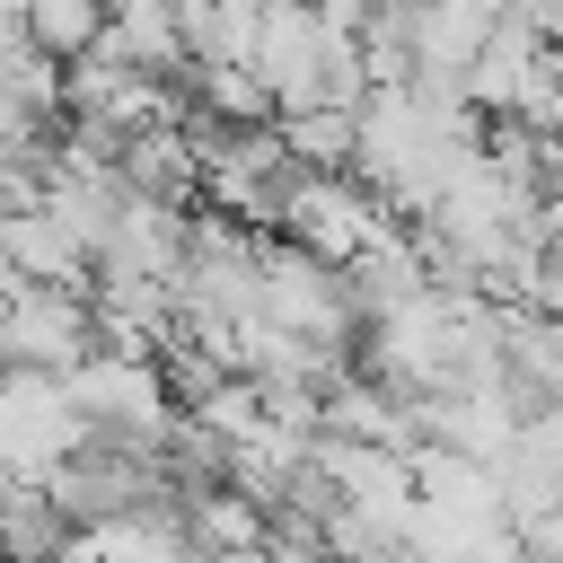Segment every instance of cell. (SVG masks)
Wrapping results in <instances>:
<instances>
[{
	"mask_svg": "<svg viewBox=\"0 0 563 563\" xmlns=\"http://www.w3.org/2000/svg\"><path fill=\"white\" fill-rule=\"evenodd\" d=\"M26 202H44V185H35L26 167H9V158H0V220H9V211H26Z\"/></svg>",
	"mask_w": 563,
	"mask_h": 563,
	"instance_id": "cell-8",
	"label": "cell"
},
{
	"mask_svg": "<svg viewBox=\"0 0 563 563\" xmlns=\"http://www.w3.org/2000/svg\"><path fill=\"white\" fill-rule=\"evenodd\" d=\"M97 352V308L88 290H53V282H18L0 299V369H53L70 378Z\"/></svg>",
	"mask_w": 563,
	"mask_h": 563,
	"instance_id": "cell-2",
	"label": "cell"
},
{
	"mask_svg": "<svg viewBox=\"0 0 563 563\" xmlns=\"http://www.w3.org/2000/svg\"><path fill=\"white\" fill-rule=\"evenodd\" d=\"M26 35H35L53 62H79V53L106 35V0H26Z\"/></svg>",
	"mask_w": 563,
	"mask_h": 563,
	"instance_id": "cell-7",
	"label": "cell"
},
{
	"mask_svg": "<svg viewBox=\"0 0 563 563\" xmlns=\"http://www.w3.org/2000/svg\"><path fill=\"white\" fill-rule=\"evenodd\" d=\"M0 273H9V282L88 290V246H79L44 202H26V211H9V220H0Z\"/></svg>",
	"mask_w": 563,
	"mask_h": 563,
	"instance_id": "cell-3",
	"label": "cell"
},
{
	"mask_svg": "<svg viewBox=\"0 0 563 563\" xmlns=\"http://www.w3.org/2000/svg\"><path fill=\"white\" fill-rule=\"evenodd\" d=\"M9 290H18V282H9V273H0V299H9Z\"/></svg>",
	"mask_w": 563,
	"mask_h": 563,
	"instance_id": "cell-9",
	"label": "cell"
},
{
	"mask_svg": "<svg viewBox=\"0 0 563 563\" xmlns=\"http://www.w3.org/2000/svg\"><path fill=\"white\" fill-rule=\"evenodd\" d=\"M396 229V211L343 167V176H325V167H299L290 185H282V238L290 246H308L317 264H352L361 246H378Z\"/></svg>",
	"mask_w": 563,
	"mask_h": 563,
	"instance_id": "cell-1",
	"label": "cell"
},
{
	"mask_svg": "<svg viewBox=\"0 0 563 563\" xmlns=\"http://www.w3.org/2000/svg\"><path fill=\"white\" fill-rule=\"evenodd\" d=\"M62 545H70V519H62V501H53L35 475L0 484V554H9V563H53Z\"/></svg>",
	"mask_w": 563,
	"mask_h": 563,
	"instance_id": "cell-5",
	"label": "cell"
},
{
	"mask_svg": "<svg viewBox=\"0 0 563 563\" xmlns=\"http://www.w3.org/2000/svg\"><path fill=\"white\" fill-rule=\"evenodd\" d=\"M493 343H501V369L528 387V396H563V317L545 308H501L493 317Z\"/></svg>",
	"mask_w": 563,
	"mask_h": 563,
	"instance_id": "cell-4",
	"label": "cell"
},
{
	"mask_svg": "<svg viewBox=\"0 0 563 563\" xmlns=\"http://www.w3.org/2000/svg\"><path fill=\"white\" fill-rule=\"evenodd\" d=\"M273 123H282V150H290L299 167H325V176L352 167L361 114H343V106H299V114H273Z\"/></svg>",
	"mask_w": 563,
	"mask_h": 563,
	"instance_id": "cell-6",
	"label": "cell"
}]
</instances>
